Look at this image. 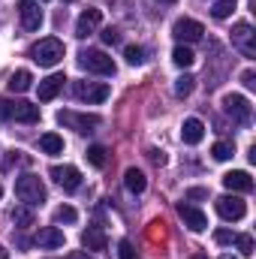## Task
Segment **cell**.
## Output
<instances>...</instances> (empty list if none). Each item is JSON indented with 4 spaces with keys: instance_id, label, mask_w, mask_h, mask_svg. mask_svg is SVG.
<instances>
[{
    "instance_id": "1",
    "label": "cell",
    "mask_w": 256,
    "mask_h": 259,
    "mask_svg": "<svg viewBox=\"0 0 256 259\" xmlns=\"http://www.w3.org/2000/svg\"><path fill=\"white\" fill-rule=\"evenodd\" d=\"M15 196L27 205V208H36V205H42L46 202V184L39 181V175H21L18 181H15Z\"/></svg>"
},
{
    "instance_id": "2",
    "label": "cell",
    "mask_w": 256,
    "mask_h": 259,
    "mask_svg": "<svg viewBox=\"0 0 256 259\" xmlns=\"http://www.w3.org/2000/svg\"><path fill=\"white\" fill-rule=\"evenodd\" d=\"M0 118L18 121V124H36L39 121V106H30L24 100H0Z\"/></svg>"
},
{
    "instance_id": "3",
    "label": "cell",
    "mask_w": 256,
    "mask_h": 259,
    "mask_svg": "<svg viewBox=\"0 0 256 259\" xmlns=\"http://www.w3.org/2000/svg\"><path fill=\"white\" fill-rule=\"evenodd\" d=\"M30 58L39 66H58L64 61V42H61L58 36H46V39H39V42L30 49Z\"/></svg>"
},
{
    "instance_id": "4",
    "label": "cell",
    "mask_w": 256,
    "mask_h": 259,
    "mask_svg": "<svg viewBox=\"0 0 256 259\" xmlns=\"http://www.w3.org/2000/svg\"><path fill=\"white\" fill-rule=\"evenodd\" d=\"M78 66L81 69H88V72H97V75H115V61L106 55V52H100V49H84V52H78Z\"/></svg>"
},
{
    "instance_id": "5",
    "label": "cell",
    "mask_w": 256,
    "mask_h": 259,
    "mask_svg": "<svg viewBox=\"0 0 256 259\" xmlns=\"http://www.w3.org/2000/svg\"><path fill=\"white\" fill-rule=\"evenodd\" d=\"M223 112H226L235 124H241V127H247V124L253 121L250 100H247V97H241V94H226V97H223Z\"/></svg>"
},
{
    "instance_id": "6",
    "label": "cell",
    "mask_w": 256,
    "mask_h": 259,
    "mask_svg": "<svg viewBox=\"0 0 256 259\" xmlns=\"http://www.w3.org/2000/svg\"><path fill=\"white\" fill-rule=\"evenodd\" d=\"M109 94H112V88L109 84H103V81H72V97L75 100H81V103H103V100H109Z\"/></svg>"
},
{
    "instance_id": "7",
    "label": "cell",
    "mask_w": 256,
    "mask_h": 259,
    "mask_svg": "<svg viewBox=\"0 0 256 259\" xmlns=\"http://www.w3.org/2000/svg\"><path fill=\"white\" fill-rule=\"evenodd\" d=\"M232 46H235L244 58H256V33L247 21H238V24L232 27Z\"/></svg>"
},
{
    "instance_id": "8",
    "label": "cell",
    "mask_w": 256,
    "mask_h": 259,
    "mask_svg": "<svg viewBox=\"0 0 256 259\" xmlns=\"http://www.w3.org/2000/svg\"><path fill=\"white\" fill-rule=\"evenodd\" d=\"M214 208H217V214L223 217V220H244V214H247V205L238 199V196H220L217 202H214Z\"/></svg>"
},
{
    "instance_id": "9",
    "label": "cell",
    "mask_w": 256,
    "mask_h": 259,
    "mask_svg": "<svg viewBox=\"0 0 256 259\" xmlns=\"http://www.w3.org/2000/svg\"><path fill=\"white\" fill-rule=\"evenodd\" d=\"M18 18L24 30H39L42 27V9L36 0H18Z\"/></svg>"
},
{
    "instance_id": "10",
    "label": "cell",
    "mask_w": 256,
    "mask_h": 259,
    "mask_svg": "<svg viewBox=\"0 0 256 259\" xmlns=\"http://www.w3.org/2000/svg\"><path fill=\"white\" fill-rule=\"evenodd\" d=\"M58 124L75 130V133H91L94 127H100L97 115H75V112H58Z\"/></svg>"
},
{
    "instance_id": "11",
    "label": "cell",
    "mask_w": 256,
    "mask_h": 259,
    "mask_svg": "<svg viewBox=\"0 0 256 259\" xmlns=\"http://www.w3.org/2000/svg\"><path fill=\"white\" fill-rule=\"evenodd\" d=\"M49 175H52L64 190H69V193L81 187V172H78L75 166H52V172H49Z\"/></svg>"
},
{
    "instance_id": "12",
    "label": "cell",
    "mask_w": 256,
    "mask_h": 259,
    "mask_svg": "<svg viewBox=\"0 0 256 259\" xmlns=\"http://www.w3.org/2000/svg\"><path fill=\"white\" fill-rule=\"evenodd\" d=\"M178 217L184 220V226H190L193 232H205V229H208V217H205V211H199L196 205L181 202V205H178Z\"/></svg>"
},
{
    "instance_id": "13",
    "label": "cell",
    "mask_w": 256,
    "mask_h": 259,
    "mask_svg": "<svg viewBox=\"0 0 256 259\" xmlns=\"http://www.w3.org/2000/svg\"><path fill=\"white\" fill-rule=\"evenodd\" d=\"M172 33H175L181 42H199L202 33H205V27H202L199 21H193V18H178L175 27H172Z\"/></svg>"
},
{
    "instance_id": "14",
    "label": "cell",
    "mask_w": 256,
    "mask_h": 259,
    "mask_svg": "<svg viewBox=\"0 0 256 259\" xmlns=\"http://www.w3.org/2000/svg\"><path fill=\"white\" fill-rule=\"evenodd\" d=\"M100 18H103V12H100V9H94V6H88V9H84V12L78 15V21H75V36H78V39L91 36V33L97 30Z\"/></svg>"
},
{
    "instance_id": "15",
    "label": "cell",
    "mask_w": 256,
    "mask_h": 259,
    "mask_svg": "<svg viewBox=\"0 0 256 259\" xmlns=\"http://www.w3.org/2000/svg\"><path fill=\"white\" fill-rule=\"evenodd\" d=\"M223 187L232 193H250L253 190V178L247 172H226L223 175Z\"/></svg>"
},
{
    "instance_id": "16",
    "label": "cell",
    "mask_w": 256,
    "mask_h": 259,
    "mask_svg": "<svg viewBox=\"0 0 256 259\" xmlns=\"http://www.w3.org/2000/svg\"><path fill=\"white\" fill-rule=\"evenodd\" d=\"M64 72H55V75H49V78H42L39 81V100L42 103H49V100H55L61 91H64Z\"/></svg>"
},
{
    "instance_id": "17",
    "label": "cell",
    "mask_w": 256,
    "mask_h": 259,
    "mask_svg": "<svg viewBox=\"0 0 256 259\" xmlns=\"http://www.w3.org/2000/svg\"><path fill=\"white\" fill-rule=\"evenodd\" d=\"M81 247H88V250H106L109 247V238H106V232L100 226H88L81 232Z\"/></svg>"
},
{
    "instance_id": "18",
    "label": "cell",
    "mask_w": 256,
    "mask_h": 259,
    "mask_svg": "<svg viewBox=\"0 0 256 259\" xmlns=\"http://www.w3.org/2000/svg\"><path fill=\"white\" fill-rule=\"evenodd\" d=\"M36 244L46 247V250H55V247H64V232L58 226H46L36 232Z\"/></svg>"
},
{
    "instance_id": "19",
    "label": "cell",
    "mask_w": 256,
    "mask_h": 259,
    "mask_svg": "<svg viewBox=\"0 0 256 259\" xmlns=\"http://www.w3.org/2000/svg\"><path fill=\"white\" fill-rule=\"evenodd\" d=\"M202 136H205V124H202L199 118H187L184 127H181V139H184V145H199Z\"/></svg>"
},
{
    "instance_id": "20",
    "label": "cell",
    "mask_w": 256,
    "mask_h": 259,
    "mask_svg": "<svg viewBox=\"0 0 256 259\" xmlns=\"http://www.w3.org/2000/svg\"><path fill=\"white\" fill-rule=\"evenodd\" d=\"M9 91L12 94H24V91H30V84H33V75L27 72V69H15L12 75H9Z\"/></svg>"
},
{
    "instance_id": "21",
    "label": "cell",
    "mask_w": 256,
    "mask_h": 259,
    "mask_svg": "<svg viewBox=\"0 0 256 259\" xmlns=\"http://www.w3.org/2000/svg\"><path fill=\"white\" fill-rule=\"evenodd\" d=\"M124 184H127L130 193H145V187H148V181H145V175L136 169V166H130L127 172H124Z\"/></svg>"
},
{
    "instance_id": "22",
    "label": "cell",
    "mask_w": 256,
    "mask_h": 259,
    "mask_svg": "<svg viewBox=\"0 0 256 259\" xmlns=\"http://www.w3.org/2000/svg\"><path fill=\"white\" fill-rule=\"evenodd\" d=\"M39 148L46 154H64V139L58 133H46V136H39Z\"/></svg>"
},
{
    "instance_id": "23",
    "label": "cell",
    "mask_w": 256,
    "mask_h": 259,
    "mask_svg": "<svg viewBox=\"0 0 256 259\" xmlns=\"http://www.w3.org/2000/svg\"><path fill=\"white\" fill-rule=\"evenodd\" d=\"M9 217H12V223H15V226H21V229H24V226H33V208H27V205L12 208V214H9Z\"/></svg>"
},
{
    "instance_id": "24",
    "label": "cell",
    "mask_w": 256,
    "mask_h": 259,
    "mask_svg": "<svg viewBox=\"0 0 256 259\" xmlns=\"http://www.w3.org/2000/svg\"><path fill=\"white\" fill-rule=\"evenodd\" d=\"M235 3H238V0H214L211 15H214V18H229V15L235 12Z\"/></svg>"
},
{
    "instance_id": "25",
    "label": "cell",
    "mask_w": 256,
    "mask_h": 259,
    "mask_svg": "<svg viewBox=\"0 0 256 259\" xmlns=\"http://www.w3.org/2000/svg\"><path fill=\"white\" fill-rule=\"evenodd\" d=\"M84 157H88V163H91V166H97V169H103V166H106V148H103V145H91Z\"/></svg>"
},
{
    "instance_id": "26",
    "label": "cell",
    "mask_w": 256,
    "mask_h": 259,
    "mask_svg": "<svg viewBox=\"0 0 256 259\" xmlns=\"http://www.w3.org/2000/svg\"><path fill=\"white\" fill-rule=\"evenodd\" d=\"M172 61H175L178 66H193V61H196V55H193V52L187 49V46H178V49L172 52Z\"/></svg>"
},
{
    "instance_id": "27",
    "label": "cell",
    "mask_w": 256,
    "mask_h": 259,
    "mask_svg": "<svg viewBox=\"0 0 256 259\" xmlns=\"http://www.w3.org/2000/svg\"><path fill=\"white\" fill-rule=\"evenodd\" d=\"M124 58H127L130 66H142V64H145V49H142V46H127Z\"/></svg>"
},
{
    "instance_id": "28",
    "label": "cell",
    "mask_w": 256,
    "mask_h": 259,
    "mask_svg": "<svg viewBox=\"0 0 256 259\" xmlns=\"http://www.w3.org/2000/svg\"><path fill=\"white\" fill-rule=\"evenodd\" d=\"M75 220H78V211L69 208V205H61V208L55 211V223H75Z\"/></svg>"
},
{
    "instance_id": "29",
    "label": "cell",
    "mask_w": 256,
    "mask_h": 259,
    "mask_svg": "<svg viewBox=\"0 0 256 259\" xmlns=\"http://www.w3.org/2000/svg\"><path fill=\"white\" fill-rule=\"evenodd\" d=\"M211 154H214V160H229L235 154V148H232V142H217L211 148Z\"/></svg>"
},
{
    "instance_id": "30",
    "label": "cell",
    "mask_w": 256,
    "mask_h": 259,
    "mask_svg": "<svg viewBox=\"0 0 256 259\" xmlns=\"http://www.w3.org/2000/svg\"><path fill=\"white\" fill-rule=\"evenodd\" d=\"M193 81H196L193 75H181V78L175 81V94H178V97H190V91H193Z\"/></svg>"
},
{
    "instance_id": "31",
    "label": "cell",
    "mask_w": 256,
    "mask_h": 259,
    "mask_svg": "<svg viewBox=\"0 0 256 259\" xmlns=\"http://www.w3.org/2000/svg\"><path fill=\"white\" fill-rule=\"evenodd\" d=\"M235 244H238L241 256H253V238L250 235H235Z\"/></svg>"
},
{
    "instance_id": "32",
    "label": "cell",
    "mask_w": 256,
    "mask_h": 259,
    "mask_svg": "<svg viewBox=\"0 0 256 259\" xmlns=\"http://www.w3.org/2000/svg\"><path fill=\"white\" fill-rule=\"evenodd\" d=\"M100 36H103L106 46H118V42H121V30H118V27H106Z\"/></svg>"
},
{
    "instance_id": "33",
    "label": "cell",
    "mask_w": 256,
    "mask_h": 259,
    "mask_svg": "<svg viewBox=\"0 0 256 259\" xmlns=\"http://www.w3.org/2000/svg\"><path fill=\"white\" fill-rule=\"evenodd\" d=\"M118 259H136V247L130 241H121L118 244Z\"/></svg>"
},
{
    "instance_id": "34",
    "label": "cell",
    "mask_w": 256,
    "mask_h": 259,
    "mask_svg": "<svg viewBox=\"0 0 256 259\" xmlns=\"http://www.w3.org/2000/svg\"><path fill=\"white\" fill-rule=\"evenodd\" d=\"M214 241H217V244H232L235 235H232L229 229H217V232H214Z\"/></svg>"
},
{
    "instance_id": "35",
    "label": "cell",
    "mask_w": 256,
    "mask_h": 259,
    "mask_svg": "<svg viewBox=\"0 0 256 259\" xmlns=\"http://www.w3.org/2000/svg\"><path fill=\"white\" fill-rule=\"evenodd\" d=\"M241 84H244V88H256V72L253 69H244V72H241Z\"/></svg>"
},
{
    "instance_id": "36",
    "label": "cell",
    "mask_w": 256,
    "mask_h": 259,
    "mask_svg": "<svg viewBox=\"0 0 256 259\" xmlns=\"http://www.w3.org/2000/svg\"><path fill=\"white\" fill-rule=\"evenodd\" d=\"M148 157H151V160H154L157 166H163V163H166V157H163V151H157V148H151V151H148Z\"/></svg>"
},
{
    "instance_id": "37",
    "label": "cell",
    "mask_w": 256,
    "mask_h": 259,
    "mask_svg": "<svg viewBox=\"0 0 256 259\" xmlns=\"http://www.w3.org/2000/svg\"><path fill=\"white\" fill-rule=\"evenodd\" d=\"M66 259H94V256H88L84 250H69V256Z\"/></svg>"
},
{
    "instance_id": "38",
    "label": "cell",
    "mask_w": 256,
    "mask_h": 259,
    "mask_svg": "<svg viewBox=\"0 0 256 259\" xmlns=\"http://www.w3.org/2000/svg\"><path fill=\"white\" fill-rule=\"evenodd\" d=\"M205 196H208V190H199V187H196V190L187 193V199H205Z\"/></svg>"
},
{
    "instance_id": "39",
    "label": "cell",
    "mask_w": 256,
    "mask_h": 259,
    "mask_svg": "<svg viewBox=\"0 0 256 259\" xmlns=\"http://www.w3.org/2000/svg\"><path fill=\"white\" fill-rule=\"evenodd\" d=\"M6 256H9V253H6V250H3V247H0V259H6Z\"/></svg>"
},
{
    "instance_id": "40",
    "label": "cell",
    "mask_w": 256,
    "mask_h": 259,
    "mask_svg": "<svg viewBox=\"0 0 256 259\" xmlns=\"http://www.w3.org/2000/svg\"><path fill=\"white\" fill-rule=\"evenodd\" d=\"M220 259H235V256H232V253H223V256H220Z\"/></svg>"
},
{
    "instance_id": "41",
    "label": "cell",
    "mask_w": 256,
    "mask_h": 259,
    "mask_svg": "<svg viewBox=\"0 0 256 259\" xmlns=\"http://www.w3.org/2000/svg\"><path fill=\"white\" fill-rule=\"evenodd\" d=\"M190 259H208V256H202V253H196V256H190Z\"/></svg>"
},
{
    "instance_id": "42",
    "label": "cell",
    "mask_w": 256,
    "mask_h": 259,
    "mask_svg": "<svg viewBox=\"0 0 256 259\" xmlns=\"http://www.w3.org/2000/svg\"><path fill=\"white\" fill-rule=\"evenodd\" d=\"M160 3H175V0H160Z\"/></svg>"
},
{
    "instance_id": "43",
    "label": "cell",
    "mask_w": 256,
    "mask_h": 259,
    "mask_svg": "<svg viewBox=\"0 0 256 259\" xmlns=\"http://www.w3.org/2000/svg\"><path fill=\"white\" fill-rule=\"evenodd\" d=\"M0 196H3V187H0Z\"/></svg>"
},
{
    "instance_id": "44",
    "label": "cell",
    "mask_w": 256,
    "mask_h": 259,
    "mask_svg": "<svg viewBox=\"0 0 256 259\" xmlns=\"http://www.w3.org/2000/svg\"><path fill=\"white\" fill-rule=\"evenodd\" d=\"M66 3H72V0H66Z\"/></svg>"
}]
</instances>
